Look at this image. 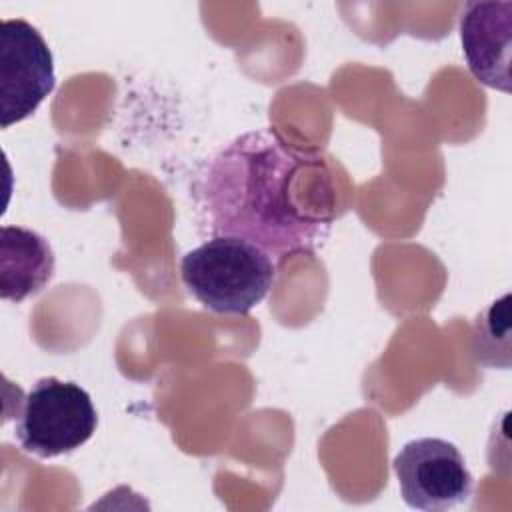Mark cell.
Wrapping results in <instances>:
<instances>
[{"mask_svg":"<svg viewBox=\"0 0 512 512\" xmlns=\"http://www.w3.org/2000/svg\"><path fill=\"white\" fill-rule=\"evenodd\" d=\"M54 252L48 240L22 226L0 228V296L22 302L40 292L54 274Z\"/></svg>","mask_w":512,"mask_h":512,"instance_id":"cell-7","label":"cell"},{"mask_svg":"<svg viewBox=\"0 0 512 512\" xmlns=\"http://www.w3.org/2000/svg\"><path fill=\"white\" fill-rule=\"evenodd\" d=\"M54 56L30 22L2 20L0 28V126L22 122L54 90Z\"/></svg>","mask_w":512,"mask_h":512,"instance_id":"cell-5","label":"cell"},{"mask_svg":"<svg viewBox=\"0 0 512 512\" xmlns=\"http://www.w3.org/2000/svg\"><path fill=\"white\" fill-rule=\"evenodd\" d=\"M394 472L400 494L410 508L446 512L472 494L474 478L462 452L444 438H416L396 454Z\"/></svg>","mask_w":512,"mask_h":512,"instance_id":"cell-4","label":"cell"},{"mask_svg":"<svg viewBox=\"0 0 512 512\" xmlns=\"http://www.w3.org/2000/svg\"><path fill=\"white\" fill-rule=\"evenodd\" d=\"M98 426L90 394L76 382L40 378L22 398L14 434L24 452L54 458L84 446Z\"/></svg>","mask_w":512,"mask_h":512,"instance_id":"cell-3","label":"cell"},{"mask_svg":"<svg viewBox=\"0 0 512 512\" xmlns=\"http://www.w3.org/2000/svg\"><path fill=\"white\" fill-rule=\"evenodd\" d=\"M460 40L474 78L508 94L512 2H468L460 16Z\"/></svg>","mask_w":512,"mask_h":512,"instance_id":"cell-6","label":"cell"},{"mask_svg":"<svg viewBox=\"0 0 512 512\" xmlns=\"http://www.w3.org/2000/svg\"><path fill=\"white\" fill-rule=\"evenodd\" d=\"M180 276L210 312L244 316L270 292L276 262L242 238L212 236L182 256Z\"/></svg>","mask_w":512,"mask_h":512,"instance_id":"cell-2","label":"cell"},{"mask_svg":"<svg viewBox=\"0 0 512 512\" xmlns=\"http://www.w3.org/2000/svg\"><path fill=\"white\" fill-rule=\"evenodd\" d=\"M196 192L212 236L242 238L276 266L294 254H314L334 222L324 156L286 142L274 128L244 132L220 148Z\"/></svg>","mask_w":512,"mask_h":512,"instance_id":"cell-1","label":"cell"}]
</instances>
